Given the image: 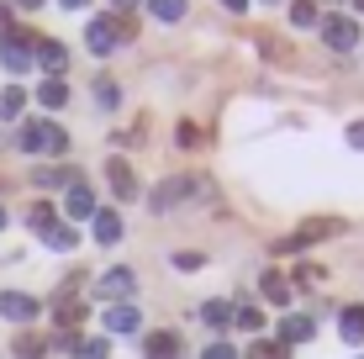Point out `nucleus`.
Masks as SVG:
<instances>
[{
	"label": "nucleus",
	"instance_id": "nucleus-1",
	"mask_svg": "<svg viewBox=\"0 0 364 359\" xmlns=\"http://www.w3.org/2000/svg\"><path fill=\"white\" fill-rule=\"evenodd\" d=\"M16 148L21 154H69V132L58 127V122H21V132H16Z\"/></svg>",
	"mask_w": 364,
	"mask_h": 359
},
{
	"label": "nucleus",
	"instance_id": "nucleus-2",
	"mask_svg": "<svg viewBox=\"0 0 364 359\" xmlns=\"http://www.w3.org/2000/svg\"><path fill=\"white\" fill-rule=\"evenodd\" d=\"M191 195H200V175H169L154 195H148V201H154V212H169V206L191 201Z\"/></svg>",
	"mask_w": 364,
	"mask_h": 359
},
{
	"label": "nucleus",
	"instance_id": "nucleus-3",
	"mask_svg": "<svg viewBox=\"0 0 364 359\" xmlns=\"http://www.w3.org/2000/svg\"><path fill=\"white\" fill-rule=\"evenodd\" d=\"M322 43H328L333 53H354L359 48V21L354 16H328L322 21Z\"/></svg>",
	"mask_w": 364,
	"mask_h": 359
},
{
	"label": "nucleus",
	"instance_id": "nucleus-4",
	"mask_svg": "<svg viewBox=\"0 0 364 359\" xmlns=\"http://www.w3.org/2000/svg\"><path fill=\"white\" fill-rule=\"evenodd\" d=\"M85 48H90L95 58L117 53V16H95L90 27H85Z\"/></svg>",
	"mask_w": 364,
	"mask_h": 359
},
{
	"label": "nucleus",
	"instance_id": "nucleus-5",
	"mask_svg": "<svg viewBox=\"0 0 364 359\" xmlns=\"http://www.w3.org/2000/svg\"><path fill=\"white\" fill-rule=\"evenodd\" d=\"M132 286H137L132 269H106V275H100V286H95V296L117 306V301H127V296H132Z\"/></svg>",
	"mask_w": 364,
	"mask_h": 359
},
{
	"label": "nucleus",
	"instance_id": "nucleus-6",
	"mask_svg": "<svg viewBox=\"0 0 364 359\" xmlns=\"http://www.w3.org/2000/svg\"><path fill=\"white\" fill-rule=\"evenodd\" d=\"M328 232H338V222L333 217H311L306 227H296L291 238L280 243V254H296V249H306V243H317V238H328Z\"/></svg>",
	"mask_w": 364,
	"mask_h": 359
},
{
	"label": "nucleus",
	"instance_id": "nucleus-7",
	"mask_svg": "<svg viewBox=\"0 0 364 359\" xmlns=\"http://www.w3.org/2000/svg\"><path fill=\"white\" fill-rule=\"evenodd\" d=\"M106 180H111V195H117V201H132V195H137V175H132L127 159H111V164H106Z\"/></svg>",
	"mask_w": 364,
	"mask_h": 359
},
{
	"label": "nucleus",
	"instance_id": "nucleus-8",
	"mask_svg": "<svg viewBox=\"0 0 364 359\" xmlns=\"http://www.w3.org/2000/svg\"><path fill=\"white\" fill-rule=\"evenodd\" d=\"M37 64L48 69V80H58V74L69 69V48L53 43V37H37Z\"/></svg>",
	"mask_w": 364,
	"mask_h": 359
},
{
	"label": "nucleus",
	"instance_id": "nucleus-9",
	"mask_svg": "<svg viewBox=\"0 0 364 359\" xmlns=\"http://www.w3.org/2000/svg\"><path fill=\"white\" fill-rule=\"evenodd\" d=\"M0 317H6V323H32L37 301H32L27 291H6V296H0Z\"/></svg>",
	"mask_w": 364,
	"mask_h": 359
},
{
	"label": "nucleus",
	"instance_id": "nucleus-10",
	"mask_svg": "<svg viewBox=\"0 0 364 359\" xmlns=\"http://www.w3.org/2000/svg\"><path fill=\"white\" fill-rule=\"evenodd\" d=\"M311 333H317V323H311V317H280V343H306Z\"/></svg>",
	"mask_w": 364,
	"mask_h": 359
},
{
	"label": "nucleus",
	"instance_id": "nucleus-11",
	"mask_svg": "<svg viewBox=\"0 0 364 359\" xmlns=\"http://www.w3.org/2000/svg\"><path fill=\"white\" fill-rule=\"evenodd\" d=\"M106 328H111V333H137V306H132V301H117V306L106 312Z\"/></svg>",
	"mask_w": 364,
	"mask_h": 359
},
{
	"label": "nucleus",
	"instance_id": "nucleus-12",
	"mask_svg": "<svg viewBox=\"0 0 364 359\" xmlns=\"http://www.w3.org/2000/svg\"><path fill=\"white\" fill-rule=\"evenodd\" d=\"M64 206H69V217H95V195H90V185H80V180H74Z\"/></svg>",
	"mask_w": 364,
	"mask_h": 359
},
{
	"label": "nucleus",
	"instance_id": "nucleus-13",
	"mask_svg": "<svg viewBox=\"0 0 364 359\" xmlns=\"http://www.w3.org/2000/svg\"><path fill=\"white\" fill-rule=\"evenodd\" d=\"M180 354V333H148V359H174Z\"/></svg>",
	"mask_w": 364,
	"mask_h": 359
},
{
	"label": "nucleus",
	"instance_id": "nucleus-14",
	"mask_svg": "<svg viewBox=\"0 0 364 359\" xmlns=\"http://www.w3.org/2000/svg\"><path fill=\"white\" fill-rule=\"evenodd\" d=\"M95 243H122V217L117 212H95Z\"/></svg>",
	"mask_w": 364,
	"mask_h": 359
},
{
	"label": "nucleus",
	"instance_id": "nucleus-15",
	"mask_svg": "<svg viewBox=\"0 0 364 359\" xmlns=\"http://www.w3.org/2000/svg\"><path fill=\"white\" fill-rule=\"evenodd\" d=\"M21 106H27V90H21V85H6V90H0V122H16Z\"/></svg>",
	"mask_w": 364,
	"mask_h": 359
},
{
	"label": "nucleus",
	"instance_id": "nucleus-16",
	"mask_svg": "<svg viewBox=\"0 0 364 359\" xmlns=\"http://www.w3.org/2000/svg\"><path fill=\"white\" fill-rule=\"evenodd\" d=\"M259 291H264V296H269L274 306H285V301H291V280H285L280 269H269V275L259 280Z\"/></svg>",
	"mask_w": 364,
	"mask_h": 359
},
{
	"label": "nucleus",
	"instance_id": "nucleus-17",
	"mask_svg": "<svg viewBox=\"0 0 364 359\" xmlns=\"http://www.w3.org/2000/svg\"><path fill=\"white\" fill-rule=\"evenodd\" d=\"M37 101H43L48 111H58V106L69 101V85L64 80H43V85H37Z\"/></svg>",
	"mask_w": 364,
	"mask_h": 359
},
{
	"label": "nucleus",
	"instance_id": "nucleus-18",
	"mask_svg": "<svg viewBox=\"0 0 364 359\" xmlns=\"http://www.w3.org/2000/svg\"><path fill=\"white\" fill-rule=\"evenodd\" d=\"M27 222H32V232H43V238H48V232L58 227V212H53V206H48V201H37L32 212H27Z\"/></svg>",
	"mask_w": 364,
	"mask_h": 359
},
{
	"label": "nucleus",
	"instance_id": "nucleus-19",
	"mask_svg": "<svg viewBox=\"0 0 364 359\" xmlns=\"http://www.w3.org/2000/svg\"><path fill=\"white\" fill-rule=\"evenodd\" d=\"M338 328H343L348 343H364V306H348V312L338 317Z\"/></svg>",
	"mask_w": 364,
	"mask_h": 359
},
{
	"label": "nucleus",
	"instance_id": "nucleus-20",
	"mask_svg": "<svg viewBox=\"0 0 364 359\" xmlns=\"http://www.w3.org/2000/svg\"><path fill=\"white\" fill-rule=\"evenodd\" d=\"M64 343H69V338H64ZM106 349H111L106 338H74V343H69L74 359H106Z\"/></svg>",
	"mask_w": 364,
	"mask_h": 359
},
{
	"label": "nucleus",
	"instance_id": "nucleus-21",
	"mask_svg": "<svg viewBox=\"0 0 364 359\" xmlns=\"http://www.w3.org/2000/svg\"><path fill=\"white\" fill-rule=\"evenodd\" d=\"M53 317H58L64 328H69V323H85V301H74V291H64V301L53 306Z\"/></svg>",
	"mask_w": 364,
	"mask_h": 359
},
{
	"label": "nucleus",
	"instance_id": "nucleus-22",
	"mask_svg": "<svg viewBox=\"0 0 364 359\" xmlns=\"http://www.w3.org/2000/svg\"><path fill=\"white\" fill-rule=\"evenodd\" d=\"M48 249H58V254H74V249H80V232H74V227H64V222H58V227L48 232Z\"/></svg>",
	"mask_w": 364,
	"mask_h": 359
},
{
	"label": "nucleus",
	"instance_id": "nucleus-23",
	"mask_svg": "<svg viewBox=\"0 0 364 359\" xmlns=\"http://www.w3.org/2000/svg\"><path fill=\"white\" fill-rule=\"evenodd\" d=\"M32 180L53 191V185H74V169H64V164H53V169H32Z\"/></svg>",
	"mask_w": 364,
	"mask_h": 359
},
{
	"label": "nucleus",
	"instance_id": "nucleus-24",
	"mask_svg": "<svg viewBox=\"0 0 364 359\" xmlns=\"http://www.w3.org/2000/svg\"><path fill=\"white\" fill-rule=\"evenodd\" d=\"M148 16H159V21H180V16H185V0H148Z\"/></svg>",
	"mask_w": 364,
	"mask_h": 359
},
{
	"label": "nucleus",
	"instance_id": "nucleus-25",
	"mask_svg": "<svg viewBox=\"0 0 364 359\" xmlns=\"http://www.w3.org/2000/svg\"><path fill=\"white\" fill-rule=\"evenodd\" d=\"M200 323H211V328L232 323V306H228V301H206V306H200Z\"/></svg>",
	"mask_w": 364,
	"mask_h": 359
},
{
	"label": "nucleus",
	"instance_id": "nucleus-26",
	"mask_svg": "<svg viewBox=\"0 0 364 359\" xmlns=\"http://www.w3.org/2000/svg\"><path fill=\"white\" fill-rule=\"evenodd\" d=\"M232 323L243 328V333H259V328H264V312H259V306H237V312H232Z\"/></svg>",
	"mask_w": 364,
	"mask_h": 359
},
{
	"label": "nucleus",
	"instance_id": "nucleus-27",
	"mask_svg": "<svg viewBox=\"0 0 364 359\" xmlns=\"http://www.w3.org/2000/svg\"><path fill=\"white\" fill-rule=\"evenodd\" d=\"M291 21H296V27H317V6H311V0H296V6H291Z\"/></svg>",
	"mask_w": 364,
	"mask_h": 359
},
{
	"label": "nucleus",
	"instance_id": "nucleus-28",
	"mask_svg": "<svg viewBox=\"0 0 364 359\" xmlns=\"http://www.w3.org/2000/svg\"><path fill=\"white\" fill-rule=\"evenodd\" d=\"M95 101H100V106L111 111V106L122 101V85H117V80H100V85H95Z\"/></svg>",
	"mask_w": 364,
	"mask_h": 359
},
{
	"label": "nucleus",
	"instance_id": "nucleus-29",
	"mask_svg": "<svg viewBox=\"0 0 364 359\" xmlns=\"http://www.w3.org/2000/svg\"><path fill=\"white\" fill-rule=\"evenodd\" d=\"M200 143H206V132L196 122H180V148H200Z\"/></svg>",
	"mask_w": 364,
	"mask_h": 359
},
{
	"label": "nucleus",
	"instance_id": "nucleus-30",
	"mask_svg": "<svg viewBox=\"0 0 364 359\" xmlns=\"http://www.w3.org/2000/svg\"><path fill=\"white\" fill-rule=\"evenodd\" d=\"M16 354H21V359H37V354H43V338H32V333H21V338H16Z\"/></svg>",
	"mask_w": 364,
	"mask_h": 359
},
{
	"label": "nucleus",
	"instance_id": "nucleus-31",
	"mask_svg": "<svg viewBox=\"0 0 364 359\" xmlns=\"http://www.w3.org/2000/svg\"><path fill=\"white\" fill-rule=\"evenodd\" d=\"M174 264H180V269H200V264H206V254H196V249H185V254H174Z\"/></svg>",
	"mask_w": 364,
	"mask_h": 359
},
{
	"label": "nucleus",
	"instance_id": "nucleus-32",
	"mask_svg": "<svg viewBox=\"0 0 364 359\" xmlns=\"http://www.w3.org/2000/svg\"><path fill=\"white\" fill-rule=\"evenodd\" d=\"M254 359H285L280 343H254Z\"/></svg>",
	"mask_w": 364,
	"mask_h": 359
},
{
	"label": "nucleus",
	"instance_id": "nucleus-33",
	"mask_svg": "<svg viewBox=\"0 0 364 359\" xmlns=\"http://www.w3.org/2000/svg\"><path fill=\"white\" fill-rule=\"evenodd\" d=\"M200 359H237V349H232V343H211Z\"/></svg>",
	"mask_w": 364,
	"mask_h": 359
},
{
	"label": "nucleus",
	"instance_id": "nucleus-34",
	"mask_svg": "<svg viewBox=\"0 0 364 359\" xmlns=\"http://www.w3.org/2000/svg\"><path fill=\"white\" fill-rule=\"evenodd\" d=\"M348 148H359V154H364V122H354V127H348Z\"/></svg>",
	"mask_w": 364,
	"mask_h": 359
},
{
	"label": "nucleus",
	"instance_id": "nucleus-35",
	"mask_svg": "<svg viewBox=\"0 0 364 359\" xmlns=\"http://www.w3.org/2000/svg\"><path fill=\"white\" fill-rule=\"evenodd\" d=\"M85 6H90V0H64V11H85Z\"/></svg>",
	"mask_w": 364,
	"mask_h": 359
},
{
	"label": "nucleus",
	"instance_id": "nucleus-36",
	"mask_svg": "<svg viewBox=\"0 0 364 359\" xmlns=\"http://www.w3.org/2000/svg\"><path fill=\"white\" fill-rule=\"evenodd\" d=\"M243 6H248V0H228V11H243Z\"/></svg>",
	"mask_w": 364,
	"mask_h": 359
},
{
	"label": "nucleus",
	"instance_id": "nucleus-37",
	"mask_svg": "<svg viewBox=\"0 0 364 359\" xmlns=\"http://www.w3.org/2000/svg\"><path fill=\"white\" fill-rule=\"evenodd\" d=\"M111 6H122V11H127V6H137V0H111Z\"/></svg>",
	"mask_w": 364,
	"mask_h": 359
},
{
	"label": "nucleus",
	"instance_id": "nucleus-38",
	"mask_svg": "<svg viewBox=\"0 0 364 359\" xmlns=\"http://www.w3.org/2000/svg\"><path fill=\"white\" fill-rule=\"evenodd\" d=\"M16 6H27V11H32V6H43V0H16Z\"/></svg>",
	"mask_w": 364,
	"mask_h": 359
},
{
	"label": "nucleus",
	"instance_id": "nucleus-39",
	"mask_svg": "<svg viewBox=\"0 0 364 359\" xmlns=\"http://www.w3.org/2000/svg\"><path fill=\"white\" fill-rule=\"evenodd\" d=\"M0 227H6V212H0Z\"/></svg>",
	"mask_w": 364,
	"mask_h": 359
},
{
	"label": "nucleus",
	"instance_id": "nucleus-40",
	"mask_svg": "<svg viewBox=\"0 0 364 359\" xmlns=\"http://www.w3.org/2000/svg\"><path fill=\"white\" fill-rule=\"evenodd\" d=\"M359 11H364V0H359Z\"/></svg>",
	"mask_w": 364,
	"mask_h": 359
}]
</instances>
